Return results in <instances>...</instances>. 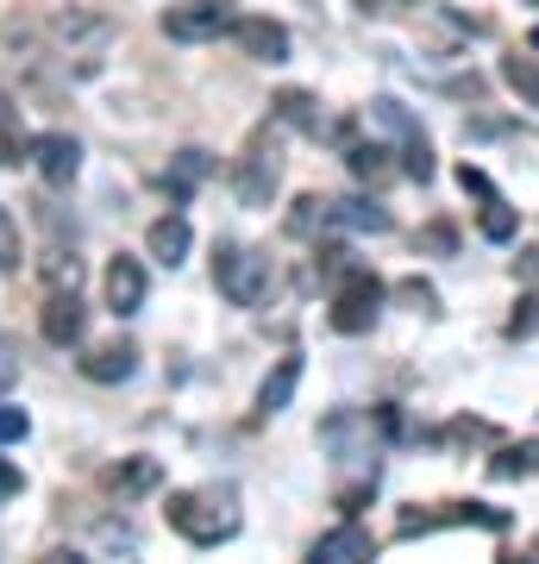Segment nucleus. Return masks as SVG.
I'll return each instance as SVG.
<instances>
[{
	"label": "nucleus",
	"instance_id": "obj_17",
	"mask_svg": "<svg viewBox=\"0 0 539 564\" xmlns=\"http://www.w3.org/2000/svg\"><path fill=\"white\" fill-rule=\"evenodd\" d=\"M100 484L114 489V496H144V489L163 484V470H158V458H126V464H114Z\"/></svg>",
	"mask_w": 539,
	"mask_h": 564
},
{
	"label": "nucleus",
	"instance_id": "obj_29",
	"mask_svg": "<svg viewBox=\"0 0 539 564\" xmlns=\"http://www.w3.org/2000/svg\"><path fill=\"white\" fill-rule=\"evenodd\" d=\"M0 395H7V377H0Z\"/></svg>",
	"mask_w": 539,
	"mask_h": 564
},
{
	"label": "nucleus",
	"instance_id": "obj_8",
	"mask_svg": "<svg viewBox=\"0 0 539 564\" xmlns=\"http://www.w3.org/2000/svg\"><path fill=\"white\" fill-rule=\"evenodd\" d=\"M25 158L39 163V176L51 182V188H69L82 170V144L69 139V132H39V139L25 144Z\"/></svg>",
	"mask_w": 539,
	"mask_h": 564
},
{
	"label": "nucleus",
	"instance_id": "obj_16",
	"mask_svg": "<svg viewBox=\"0 0 539 564\" xmlns=\"http://www.w3.org/2000/svg\"><path fill=\"white\" fill-rule=\"evenodd\" d=\"M188 239H195V232H188V220H182V214H163V220L151 226V232H144V245H151V258H158V263H170V270H176V263L188 258Z\"/></svg>",
	"mask_w": 539,
	"mask_h": 564
},
{
	"label": "nucleus",
	"instance_id": "obj_30",
	"mask_svg": "<svg viewBox=\"0 0 539 564\" xmlns=\"http://www.w3.org/2000/svg\"><path fill=\"white\" fill-rule=\"evenodd\" d=\"M520 7H539V0H520Z\"/></svg>",
	"mask_w": 539,
	"mask_h": 564
},
{
	"label": "nucleus",
	"instance_id": "obj_2",
	"mask_svg": "<svg viewBox=\"0 0 539 564\" xmlns=\"http://www.w3.org/2000/svg\"><path fill=\"white\" fill-rule=\"evenodd\" d=\"M214 289L233 307H270V295H277V263L258 245H220L214 251Z\"/></svg>",
	"mask_w": 539,
	"mask_h": 564
},
{
	"label": "nucleus",
	"instance_id": "obj_23",
	"mask_svg": "<svg viewBox=\"0 0 539 564\" xmlns=\"http://www.w3.org/2000/svg\"><path fill=\"white\" fill-rule=\"evenodd\" d=\"M25 132H20V107L7 101V95H0V163H20V151H25Z\"/></svg>",
	"mask_w": 539,
	"mask_h": 564
},
{
	"label": "nucleus",
	"instance_id": "obj_1",
	"mask_svg": "<svg viewBox=\"0 0 539 564\" xmlns=\"http://www.w3.org/2000/svg\"><path fill=\"white\" fill-rule=\"evenodd\" d=\"M163 521L176 527L188 545H226L239 533V489L233 484H201V489H176L170 508H163Z\"/></svg>",
	"mask_w": 539,
	"mask_h": 564
},
{
	"label": "nucleus",
	"instance_id": "obj_25",
	"mask_svg": "<svg viewBox=\"0 0 539 564\" xmlns=\"http://www.w3.org/2000/svg\"><path fill=\"white\" fill-rule=\"evenodd\" d=\"M389 151H382V144H352V151H345V163H352V176H364V182H377L382 170H389Z\"/></svg>",
	"mask_w": 539,
	"mask_h": 564
},
{
	"label": "nucleus",
	"instance_id": "obj_9",
	"mask_svg": "<svg viewBox=\"0 0 539 564\" xmlns=\"http://www.w3.org/2000/svg\"><path fill=\"white\" fill-rule=\"evenodd\" d=\"M433 527H489V533H502L508 527V514L502 508H483V502H459L445 508V514H401V540H414V533H433Z\"/></svg>",
	"mask_w": 539,
	"mask_h": 564
},
{
	"label": "nucleus",
	"instance_id": "obj_27",
	"mask_svg": "<svg viewBox=\"0 0 539 564\" xmlns=\"http://www.w3.org/2000/svg\"><path fill=\"white\" fill-rule=\"evenodd\" d=\"M20 226H13V214H7V207H0V276H13V270H20Z\"/></svg>",
	"mask_w": 539,
	"mask_h": 564
},
{
	"label": "nucleus",
	"instance_id": "obj_13",
	"mask_svg": "<svg viewBox=\"0 0 539 564\" xmlns=\"http://www.w3.org/2000/svg\"><path fill=\"white\" fill-rule=\"evenodd\" d=\"M314 558L320 564H358V558H377V540L364 533L358 521H345V527H333V533H320L314 540Z\"/></svg>",
	"mask_w": 539,
	"mask_h": 564
},
{
	"label": "nucleus",
	"instance_id": "obj_21",
	"mask_svg": "<svg viewBox=\"0 0 539 564\" xmlns=\"http://www.w3.org/2000/svg\"><path fill=\"white\" fill-rule=\"evenodd\" d=\"M489 470H496L502 484H515V477H533V470H539V440H527V445H508V452H496V458H489Z\"/></svg>",
	"mask_w": 539,
	"mask_h": 564
},
{
	"label": "nucleus",
	"instance_id": "obj_6",
	"mask_svg": "<svg viewBox=\"0 0 539 564\" xmlns=\"http://www.w3.org/2000/svg\"><path fill=\"white\" fill-rule=\"evenodd\" d=\"M370 120L401 139V170H408V176H414V182L433 176V144H427V132H420L414 120H408V107H401V101H377V107H370Z\"/></svg>",
	"mask_w": 539,
	"mask_h": 564
},
{
	"label": "nucleus",
	"instance_id": "obj_12",
	"mask_svg": "<svg viewBox=\"0 0 539 564\" xmlns=\"http://www.w3.org/2000/svg\"><path fill=\"white\" fill-rule=\"evenodd\" d=\"M82 326H88L82 295H76V289H51V302H44V339H51V345H76Z\"/></svg>",
	"mask_w": 539,
	"mask_h": 564
},
{
	"label": "nucleus",
	"instance_id": "obj_3",
	"mask_svg": "<svg viewBox=\"0 0 539 564\" xmlns=\"http://www.w3.org/2000/svg\"><path fill=\"white\" fill-rule=\"evenodd\" d=\"M44 39H51V51L63 63H76L82 76H88V69H100L107 44H114V20L107 13H88V7H63V13H51Z\"/></svg>",
	"mask_w": 539,
	"mask_h": 564
},
{
	"label": "nucleus",
	"instance_id": "obj_19",
	"mask_svg": "<svg viewBox=\"0 0 539 564\" xmlns=\"http://www.w3.org/2000/svg\"><path fill=\"white\" fill-rule=\"evenodd\" d=\"M333 220L339 226H352V232H389V207H377V202H333Z\"/></svg>",
	"mask_w": 539,
	"mask_h": 564
},
{
	"label": "nucleus",
	"instance_id": "obj_7",
	"mask_svg": "<svg viewBox=\"0 0 539 564\" xmlns=\"http://www.w3.org/2000/svg\"><path fill=\"white\" fill-rule=\"evenodd\" d=\"M277 176H282L277 144L258 139L251 151H245V163H239V176H233V188H239V202H245V207H270V195H277Z\"/></svg>",
	"mask_w": 539,
	"mask_h": 564
},
{
	"label": "nucleus",
	"instance_id": "obj_11",
	"mask_svg": "<svg viewBox=\"0 0 539 564\" xmlns=\"http://www.w3.org/2000/svg\"><path fill=\"white\" fill-rule=\"evenodd\" d=\"M107 307L120 314V321H132L144 307V263L139 258H114L107 263Z\"/></svg>",
	"mask_w": 539,
	"mask_h": 564
},
{
	"label": "nucleus",
	"instance_id": "obj_28",
	"mask_svg": "<svg viewBox=\"0 0 539 564\" xmlns=\"http://www.w3.org/2000/svg\"><path fill=\"white\" fill-rule=\"evenodd\" d=\"M25 433H32V414H25V408H13L7 395H0V445H20Z\"/></svg>",
	"mask_w": 539,
	"mask_h": 564
},
{
	"label": "nucleus",
	"instance_id": "obj_14",
	"mask_svg": "<svg viewBox=\"0 0 539 564\" xmlns=\"http://www.w3.org/2000/svg\"><path fill=\"white\" fill-rule=\"evenodd\" d=\"M132 370H139V345H126V339L95 345V351L82 358V377H95V383H126Z\"/></svg>",
	"mask_w": 539,
	"mask_h": 564
},
{
	"label": "nucleus",
	"instance_id": "obj_4",
	"mask_svg": "<svg viewBox=\"0 0 539 564\" xmlns=\"http://www.w3.org/2000/svg\"><path fill=\"white\" fill-rule=\"evenodd\" d=\"M239 20L245 13L233 7V0H176V7H163V32H170L176 44H214Z\"/></svg>",
	"mask_w": 539,
	"mask_h": 564
},
{
	"label": "nucleus",
	"instance_id": "obj_18",
	"mask_svg": "<svg viewBox=\"0 0 539 564\" xmlns=\"http://www.w3.org/2000/svg\"><path fill=\"white\" fill-rule=\"evenodd\" d=\"M295 383H301V358H277V370H270L263 389H258V414H282L289 395H295Z\"/></svg>",
	"mask_w": 539,
	"mask_h": 564
},
{
	"label": "nucleus",
	"instance_id": "obj_24",
	"mask_svg": "<svg viewBox=\"0 0 539 564\" xmlns=\"http://www.w3.org/2000/svg\"><path fill=\"white\" fill-rule=\"evenodd\" d=\"M44 282H51V289H82V258L76 251H51V258H44Z\"/></svg>",
	"mask_w": 539,
	"mask_h": 564
},
{
	"label": "nucleus",
	"instance_id": "obj_22",
	"mask_svg": "<svg viewBox=\"0 0 539 564\" xmlns=\"http://www.w3.org/2000/svg\"><path fill=\"white\" fill-rule=\"evenodd\" d=\"M207 170H214V158H207V151H182L176 170L163 176V188H170V195H188V188H195V182L207 176Z\"/></svg>",
	"mask_w": 539,
	"mask_h": 564
},
{
	"label": "nucleus",
	"instance_id": "obj_26",
	"mask_svg": "<svg viewBox=\"0 0 539 564\" xmlns=\"http://www.w3.org/2000/svg\"><path fill=\"white\" fill-rule=\"evenodd\" d=\"M277 107H282V120H295L301 132H314V139H320V113H314V101H308L301 88H289V95H282Z\"/></svg>",
	"mask_w": 539,
	"mask_h": 564
},
{
	"label": "nucleus",
	"instance_id": "obj_5",
	"mask_svg": "<svg viewBox=\"0 0 539 564\" xmlns=\"http://www.w3.org/2000/svg\"><path fill=\"white\" fill-rule=\"evenodd\" d=\"M377 307H382V282L370 270H345L339 295H333V326L339 333H364V326L377 321Z\"/></svg>",
	"mask_w": 539,
	"mask_h": 564
},
{
	"label": "nucleus",
	"instance_id": "obj_10",
	"mask_svg": "<svg viewBox=\"0 0 539 564\" xmlns=\"http://www.w3.org/2000/svg\"><path fill=\"white\" fill-rule=\"evenodd\" d=\"M459 182L471 188V195H483V239H496V245H508V239H515V214H508V202H502L496 188H489V176H483L477 163H464V170H459Z\"/></svg>",
	"mask_w": 539,
	"mask_h": 564
},
{
	"label": "nucleus",
	"instance_id": "obj_20",
	"mask_svg": "<svg viewBox=\"0 0 539 564\" xmlns=\"http://www.w3.org/2000/svg\"><path fill=\"white\" fill-rule=\"evenodd\" d=\"M502 82L520 95V107H539V57H502Z\"/></svg>",
	"mask_w": 539,
	"mask_h": 564
},
{
	"label": "nucleus",
	"instance_id": "obj_15",
	"mask_svg": "<svg viewBox=\"0 0 539 564\" xmlns=\"http://www.w3.org/2000/svg\"><path fill=\"white\" fill-rule=\"evenodd\" d=\"M233 39L245 44V57H258V63H282V57H289V32H282L277 20H239V25H233Z\"/></svg>",
	"mask_w": 539,
	"mask_h": 564
}]
</instances>
